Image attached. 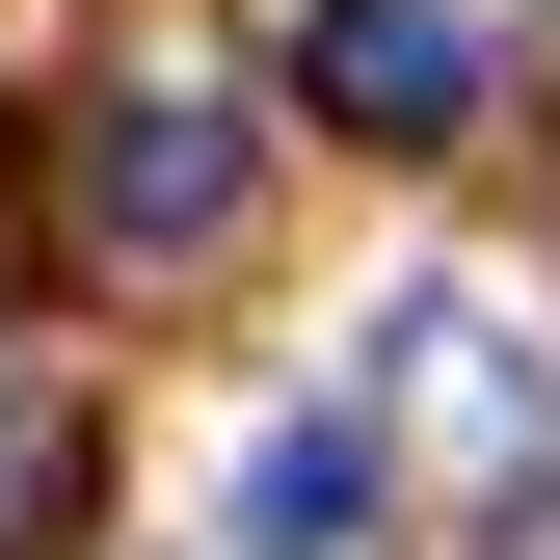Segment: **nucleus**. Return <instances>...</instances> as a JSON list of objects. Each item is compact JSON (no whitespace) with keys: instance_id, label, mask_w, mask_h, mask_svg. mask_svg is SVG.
Masks as SVG:
<instances>
[{"instance_id":"nucleus-1","label":"nucleus","mask_w":560,"mask_h":560,"mask_svg":"<svg viewBox=\"0 0 560 560\" xmlns=\"http://www.w3.org/2000/svg\"><path fill=\"white\" fill-rule=\"evenodd\" d=\"M241 214H267V133H241L214 81H107V107H81V241H107V267H214Z\"/></svg>"},{"instance_id":"nucleus-2","label":"nucleus","mask_w":560,"mask_h":560,"mask_svg":"<svg viewBox=\"0 0 560 560\" xmlns=\"http://www.w3.org/2000/svg\"><path fill=\"white\" fill-rule=\"evenodd\" d=\"M294 81L428 161V133H480V27H454V0H294Z\"/></svg>"},{"instance_id":"nucleus-3","label":"nucleus","mask_w":560,"mask_h":560,"mask_svg":"<svg viewBox=\"0 0 560 560\" xmlns=\"http://www.w3.org/2000/svg\"><path fill=\"white\" fill-rule=\"evenodd\" d=\"M374 534V428H347V400H294V428H267V480H241V560H347Z\"/></svg>"}]
</instances>
